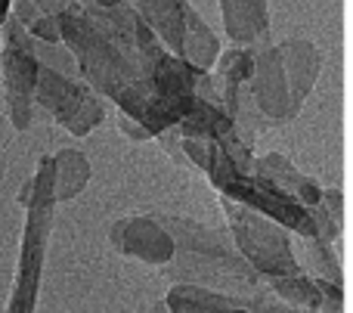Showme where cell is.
<instances>
[{
  "mask_svg": "<svg viewBox=\"0 0 353 313\" xmlns=\"http://www.w3.org/2000/svg\"><path fill=\"white\" fill-rule=\"evenodd\" d=\"M37 53L34 37L16 22V16H6L0 25V78H3V103L6 118L12 130H28L34 124V84H37Z\"/></svg>",
  "mask_w": 353,
  "mask_h": 313,
  "instance_id": "5",
  "label": "cell"
},
{
  "mask_svg": "<svg viewBox=\"0 0 353 313\" xmlns=\"http://www.w3.org/2000/svg\"><path fill=\"white\" fill-rule=\"evenodd\" d=\"M251 59H254V50L248 47H220L217 62L211 65V87L220 99V109L230 118H236L245 128V109L248 105V78H251ZM248 130V128H245ZM254 134V130H251Z\"/></svg>",
  "mask_w": 353,
  "mask_h": 313,
  "instance_id": "10",
  "label": "cell"
},
{
  "mask_svg": "<svg viewBox=\"0 0 353 313\" xmlns=\"http://www.w3.org/2000/svg\"><path fill=\"white\" fill-rule=\"evenodd\" d=\"M118 128H121V134L128 137V140H134V143H146V140H152V134H149V130L143 128L140 121H134L130 115H124V112H118Z\"/></svg>",
  "mask_w": 353,
  "mask_h": 313,
  "instance_id": "21",
  "label": "cell"
},
{
  "mask_svg": "<svg viewBox=\"0 0 353 313\" xmlns=\"http://www.w3.org/2000/svg\"><path fill=\"white\" fill-rule=\"evenodd\" d=\"M50 159H53V202L59 205L68 199H78L93 177L90 159L81 149H59Z\"/></svg>",
  "mask_w": 353,
  "mask_h": 313,
  "instance_id": "17",
  "label": "cell"
},
{
  "mask_svg": "<svg viewBox=\"0 0 353 313\" xmlns=\"http://www.w3.org/2000/svg\"><path fill=\"white\" fill-rule=\"evenodd\" d=\"M134 12L149 25L155 37L171 50L174 56L183 53V28H186L189 0H128Z\"/></svg>",
  "mask_w": 353,
  "mask_h": 313,
  "instance_id": "13",
  "label": "cell"
},
{
  "mask_svg": "<svg viewBox=\"0 0 353 313\" xmlns=\"http://www.w3.org/2000/svg\"><path fill=\"white\" fill-rule=\"evenodd\" d=\"M74 3H78V6H93V3L103 6V3H112V0H74Z\"/></svg>",
  "mask_w": 353,
  "mask_h": 313,
  "instance_id": "23",
  "label": "cell"
},
{
  "mask_svg": "<svg viewBox=\"0 0 353 313\" xmlns=\"http://www.w3.org/2000/svg\"><path fill=\"white\" fill-rule=\"evenodd\" d=\"M251 174H257V177L267 180L273 190H279L282 196H288L292 202H298L301 208L313 217L319 239L332 242V245L341 242L335 233H332V227H329V221L323 217V211H319V190H323V186H319L313 177H307L304 171H298V168H294L282 152L254 155V161H251Z\"/></svg>",
  "mask_w": 353,
  "mask_h": 313,
  "instance_id": "8",
  "label": "cell"
},
{
  "mask_svg": "<svg viewBox=\"0 0 353 313\" xmlns=\"http://www.w3.org/2000/svg\"><path fill=\"white\" fill-rule=\"evenodd\" d=\"M19 205L25 208V230L19 242L16 273H12L10 301L3 313H34L37 295H41L43 261H47L50 233H53V159L43 155L37 161V171L25 180L19 192Z\"/></svg>",
  "mask_w": 353,
  "mask_h": 313,
  "instance_id": "3",
  "label": "cell"
},
{
  "mask_svg": "<svg viewBox=\"0 0 353 313\" xmlns=\"http://www.w3.org/2000/svg\"><path fill=\"white\" fill-rule=\"evenodd\" d=\"M68 6H74V0H12L10 12L34 41L59 43V22H56V16L62 10H68Z\"/></svg>",
  "mask_w": 353,
  "mask_h": 313,
  "instance_id": "15",
  "label": "cell"
},
{
  "mask_svg": "<svg viewBox=\"0 0 353 313\" xmlns=\"http://www.w3.org/2000/svg\"><path fill=\"white\" fill-rule=\"evenodd\" d=\"M168 313H248L226 292L205 289L192 283H174L165 298Z\"/></svg>",
  "mask_w": 353,
  "mask_h": 313,
  "instance_id": "14",
  "label": "cell"
},
{
  "mask_svg": "<svg viewBox=\"0 0 353 313\" xmlns=\"http://www.w3.org/2000/svg\"><path fill=\"white\" fill-rule=\"evenodd\" d=\"M171 233L174 254L165 264L171 283H192L226 295H248L261 285V273L236 252L232 239L192 217L152 214Z\"/></svg>",
  "mask_w": 353,
  "mask_h": 313,
  "instance_id": "2",
  "label": "cell"
},
{
  "mask_svg": "<svg viewBox=\"0 0 353 313\" xmlns=\"http://www.w3.org/2000/svg\"><path fill=\"white\" fill-rule=\"evenodd\" d=\"M220 208H223L226 230H230L236 252L261 276H294V273H301L292 252V233L285 227H279L267 214L242 202H232L226 196H220Z\"/></svg>",
  "mask_w": 353,
  "mask_h": 313,
  "instance_id": "4",
  "label": "cell"
},
{
  "mask_svg": "<svg viewBox=\"0 0 353 313\" xmlns=\"http://www.w3.org/2000/svg\"><path fill=\"white\" fill-rule=\"evenodd\" d=\"M109 245L121 258L140 261L149 267H165L174 254V239L152 214L121 217L109 227Z\"/></svg>",
  "mask_w": 353,
  "mask_h": 313,
  "instance_id": "9",
  "label": "cell"
},
{
  "mask_svg": "<svg viewBox=\"0 0 353 313\" xmlns=\"http://www.w3.org/2000/svg\"><path fill=\"white\" fill-rule=\"evenodd\" d=\"M261 285L270 289L276 298L304 307L313 313H341L344 310V285L325 283L310 273H294V276H261Z\"/></svg>",
  "mask_w": 353,
  "mask_h": 313,
  "instance_id": "11",
  "label": "cell"
},
{
  "mask_svg": "<svg viewBox=\"0 0 353 313\" xmlns=\"http://www.w3.org/2000/svg\"><path fill=\"white\" fill-rule=\"evenodd\" d=\"M292 252H294V261L304 273L316 279H325V283H335V285H344V267H341V258H338L335 245L319 236H298V245L292 239Z\"/></svg>",
  "mask_w": 353,
  "mask_h": 313,
  "instance_id": "16",
  "label": "cell"
},
{
  "mask_svg": "<svg viewBox=\"0 0 353 313\" xmlns=\"http://www.w3.org/2000/svg\"><path fill=\"white\" fill-rule=\"evenodd\" d=\"M304 93L294 87L285 62H282L279 43H263L254 47L248 78V105L254 115H261L270 124H288L304 109Z\"/></svg>",
  "mask_w": 353,
  "mask_h": 313,
  "instance_id": "7",
  "label": "cell"
},
{
  "mask_svg": "<svg viewBox=\"0 0 353 313\" xmlns=\"http://www.w3.org/2000/svg\"><path fill=\"white\" fill-rule=\"evenodd\" d=\"M56 22H59V41L78 59V68L84 74L87 87H93L99 97L112 99L118 105V112L140 121L152 134V140L183 118L149 87L140 68L118 50V43H112L93 25V19L78 3L62 10L56 16Z\"/></svg>",
  "mask_w": 353,
  "mask_h": 313,
  "instance_id": "1",
  "label": "cell"
},
{
  "mask_svg": "<svg viewBox=\"0 0 353 313\" xmlns=\"http://www.w3.org/2000/svg\"><path fill=\"white\" fill-rule=\"evenodd\" d=\"M236 298V295H232ZM239 307H245L248 313H313V310H304V307H294V304L282 301V298H276L270 289H263V285H257L254 292H248V295H239L236 298Z\"/></svg>",
  "mask_w": 353,
  "mask_h": 313,
  "instance_id": "19",
  "label": "cell"
},
{
  "mask_svg": "<svg viewBox=\"0 0 353 313\" xmlns=\"http://www.w3.org/2000/svg\"><path fill=\"white\" fill-rule=\"evenodd\" d=\"M10 3H12V0H0V25H3L6 16H10Z\"/></svg>",
  "mask_w": 353,
  "mask_h": 313,
  "instance_id": "22",
  "label": "cell"
},
{
  "mask_svg": "<svg viewBox=\"0 0 353 313\" xmlns=\"http://www.w3.org/2000/svg\"><path fill=\"white\" fill-rule=\"evenodd\" d=\"M217 53H220V37L211 31V25L192 10L189 3L186 10V28H183V53L180 59L189 62L192 68L199 72H211V65L217 62Z\"/></svg>",
  "mask_w": 353,
  "mask_h": 313,
  "instance_id": "18",
  "label": "cell"
},
{
  "mask_svg": "<svg viewBox=\"0 0 353 313\" xmlns=\"http://www.w3.org/2000/svg\"><path fill=\"white\" fill-rule=\"evenodd\" d=\"M34 109H41L50 121H56L72 137H87L103 124L105 105L93 87L59 74L56 68L41 65L34 84Z\"/></svg>",
  "mask_w": 353,
  "mask_h": 313,
  "instance_id": "6",
  "label": "cell"
},
{
  "mask_svg": "<svg viewBox=\"0 0 353 313\" xmlns=\"http://www.w3.org/2000/svg\"><path fill=\"white\" fill-rule=\"evenodd\" d=\"M223 31L236 47H263L270 41V3L267 0H217Z\"/></svg>",
  "mask_w": 353,
  "mask_h": 313,
  "instance_id": "12",
  "label": "cell"
},
{
  "mask_svg": "<svg viewBox=\"0 0 353 313\" xmlns=\"http://www.w3.org/2000/svg\"><path fill=\"white\" fill-rule=\"evenodd\" d=\"M319 211H323V217L329 221L332 233L341 239L344 236V192L338 190V186H323V190H319Z\"/></svg>",
  "mask_w": 353,
  "mask_h": 313,
  "instance_id": "20",
  "label": "cell"
}]
</instances>
